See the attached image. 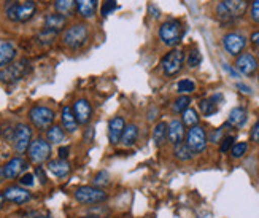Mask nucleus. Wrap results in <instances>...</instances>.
Instances as JSON below:
<instances>
[{"instance_id": "25", "label": "nucleus", "mask_w": 259, "mask_h": 218, "mask_svg": "<svg viewBox=\"0 0 259 218\" xmlns=\"http://www.w3.org/2000/svg\"><path fill=\"white\" fill-rule=\"evenodd\" d=\"M139 139V128L135 124H129L124 128V132H122L121 142L124 147H132Z\"/></svg>"}, {"instance_id": "46", "label": "nucleus", "mask_w": 259, "mask_h": 218, "mask_svg": "<svg viewBox=\"0 0 259 218\" xmlns=\"http://www.w3.org/2000/svg\"><path fill=\"white\" fill-rule=\"evenodd\" d=\"M93 134H94V129H93V128H88V129H86V134H84V140H86V142H91Z\"/></svg>"}, {"instance_id": "31", "label": "nucleus", "mask_w": 259, "mask_h": 218, "mask_svg": "<svg viewBox=\"0 0 259 218\" xmlns=\"http://www.w3.org/2000/svg\"><path fill=\"white\" fill-rule=\"evenodd\" d=\"M182 123L185 126H189V128H193V126H197V123H199L197 112L194 108H186L183 112V121Z\"/></svg>"}, {"instance_id": "34", "label": "nucleus", "mask_w": 259, "mask_h": 218, "mask_svg": "<svg viewBox=\"0 0 259 218\" xmlns=\"http://www.w3.org/2000/svg\"><path fill=\"white\" fill-rule=\"evenodd\" d=\"M108 183H110V174L107 170H100L99 174L94 177V185L97 188H104L108 185Z\"/></svg>"}, {"instance_id": "11", "label": "nucleus", "mask_w": 259, "mask_h": 218, "mask_svg": "<svg viewBox=\"0 0 259 218\" xmlns=\"http://www.w3.org/2000/svg\"><path fill=\"white\" fill-rule=\"evenodd\" d=\"M185 62V54L183 51L180 50H172L170 53H167L162 59V68H164V74L168 77H174L177 75L180 70H182Z\"/></svg>"}, {"instance_id": "4", "label": "nucleus", "mask_w": 259, "mask_h": 218, "mask_svg": "<svg viewBox=\"0 0 259 218\" xmlns=\"http://www.w3.org/2000/svg\"><path fill=\"white\" fill-rule=\"evenodd\" d=\"M183 35V27L177 19H168L159 29V39L162 40L167 47H175V45L182 40Z\"/></svg>"}, {"instance_id": "6", "label": "nucleus", "mask_w": 259, "mask_h": 218, "mask_svg": "<svg viewBox=\"0 0 259 218\" xmlns=\"http://www.w3.org/2000/svg\"><path fill=\"white\" fill-rule=\"evenodd\" d=\"M29 118L32 121V124L35 126L37 129L45 131V129H50L53 126L54 121V112L45 105H35L32 107L29 112Z\"/></svg>"}, {"instance_id": "49", "label": "nucleus", "mask_w": 259, "mask_h": 218, "mask_svg": "<svg viewBox=\"0 0 259 218\" xmlns=\"http://www.w3.org/2000/svg\"><path fill=\"white\" fill-rule=\"evenodd\" d=\"M5 180V175H4V167H0V183Z\"/></svg>"}, {"instance_id": "3", "label": "nucleus", "mask_w": 259, "mask_h": 218, "mask_svg": "<svg viewBox=\"0 0 259 218\" xmlns=\"http://www.w3.org/2000/svg\"><path fill=\"white\" fill-rule=\"evenodd\" d=\"M89 39V30L84 24H75L64 32L62 42L69 48H81Z\"/></svg>"}, {"instance_id": "48", "label": "nucleus", "mask_w": 259, "mask_h": 218, "mask_svg": "<svg viewBox=\"0 0 259 218\" xmlns=\"http://www.w3.org/2000/svg\"><path fill=\"white\" fill-rule=\"evenodd\" d=\"M223 67H224V70H228V72H229V74H231L234 78H237V77H239V75H237V72H234V70H232V68H231L228 64H223Z\"/></svg>"}, {"instance_id": "24", "label": "nucleus", "mask_w": 259, "mask_h": 218, "mask_svg": "<svg viewBox=\"0 0 259 218\" xmlns=\"http://www.w3.org/2000/svg\"><path fill=\"white\" fill-rule=\"evenodd\" d=\"M228 123L231 126H234V128H242V126L246 123V110L242 108V107H235L231 110L229 113V120Z\"/></svg>"}, {"instance_id": "32", "label": "nucleus", "mask_w": 259, "mask_h": 218, "mask_svg": "<svg viewBox=\"0 0 259 218\" xmlns=\"http://www.w3.org/2000/svg\"><path fill=\"white\" fill-rule=\"evenodd\" d=\"M177 89H178V93H180V94L186 96V94L194 93V91H196V85H194V82H191V80L186 78V80H182V82H178Z\"/></svg>"}, {"instance_id": "1", "label": "nucleus", "mask_w": 259, "mask_h": 218, "mask_svg": "<svg viewBox=\"0 0 259 218\" xmlns=\"http://www.w3.org/2000/svg\"><path fill=\"white\" fill-rule=\"evenodd\" d=\"M246 8H248L246 0H221L217 7V16L224 22H231L242 18Z\"/></svg>"}, {"instance_id": "42", "label": "nucleus", "mask_w": 259, "mask_h": 218, "mask_svg": "<svg viewBox=\"0 0 259 218\" xmlns=\"http://www.w3.org/2000/svg\"><path fill=\"white\" fill-rule=\"evenodd\" d=\"M69 153H70V148L69 147H61L59 148V158L61 159H67V158H69Z\"/></svg>"}, {"instance_id": "54", "label": "nucleus", "mask_w": 259, "mask_h": 218, "mask_svg": "<svg viewBox=\"0 0 259 218\" xmlns=\"http://www.w3.org/2000/svg\"><path fill=\"white\" fill-rule=\"evenodd\" d=\"M257 80H259V78H257Z\"/></svg>"}, {"instance_id": "17", "label": "nucleus", "mask_w": 259, "mask_h": 218, "mask_svg": "<svg viewBox=\"0 0 259 218\" xmlns=\"http://www.w3.org/2000/svg\"><path fill=\"white\" fill-rule=\"evenodd\" d=\"M167 139L172 142V145L183 143L185 139V124L180 120H172L167 124Z\"/></svg>"}, {"instance_id": "28", "label": "nucleus", "mask_w": 259, "mask_h": 218, "mask_svg": "<svg viewBox=\"0 0 259 218\" xmlns=\"http://www.w3.org/2000/svg\"><path fill=\"white\" fill-rule=\"evenodd\" d=\"M165 139H167V124L164 121H161L156 124V128L153 131V140L157 147H159L165 142Z\"/></svg>"}, {"instance_id": "20", "label": "nucleus", "mask_w": 259, "mask_h": 218, "mask_svg": "<svg viewBox=\"0 0 259 218\" xmlns=\"http://www.w3.org/2000/svg\"><path fill=\"white\" fill-rule=\"evenodd\" d=\"M48 170L54 177L64 178L70 172V164L67 163V159H53V161L48 163Z\"/></svg>"}, {"instance_id": "45", "label": "nucleus", "mask_w": 259, "mask_h": 218, "mask_svg": "<svg viewBox=\"0 0 259 218\" xmlns=\"http://www.w3.org/2000/svg\"><path fill=\"white\" fill-rule=\"evenodd\" d=\"M251 43L254 45V50L259 54V32H254L253 35H251Z\"/></svg>"}, {"instance_id": "44", "label": "nucleus", "mask_w": 259, "mask_h": 218, "mask_svg": "<svg viewBox=\"0 0 259 218\" xmlns=\"http://www.w3.org/2000/svg\"><path fill=\"white\" fill-rule=\"evenodd\" d=\"M148 11L151 13L153 18H159L161 16V10L157 8V7H154V5H148Z\"/></svg>"}, {"instance_id": "10", "label": "nucleus", "mask_w": 259, "mask_h": 218, "mask_svg": "<svg viewBox=\"0 0 259 218\" xmlns=\"http://www.w3.org/2000/svg\"><path fill=\"white\" fill-rule=\"evenodd\" d=\"M27 152H29V158H30L32 163L41 164V163L47 161V159H50L51 145L45 139H35L33 142H30V147H29Z\"/></svg>"}, {"instance_id": "18", "label": "nucleus", "mask_w": 259, "mask_h": 218, "mask_svg": "<svg viewBox=\"0 0 259 218\" xmlns=\"http://www.w3.org/2000/svg\"><path fill=\"white\" fill-rule=\"evenodd\" d=\"M126 128V121L122 120L121 117H115L111 118V121L108 123V139L111 145H116L121 142L122 132H124Z\"/></svg>"}, {"instance_id": "33", "label": "nucleus", "mask_w": 259, "mask_h": 218, "mask_svg": "<svg viewBox=\"0 0 259 218\" xmlns=\"http://www.w3.org/2000/svg\"><path fill=\"white\" fill-rule=\"evenodd\" d=\"M246 150H248V143H246V142H239V143L232 145L231 155H232V158L239 159V158H242L246 153Z\"/></svg>"}, {"instance_id": "12", "label": "nucleus", "mask_w": 259, "mask_h": 218, "mask_svg": "<svg viewBox=\"0 0 259 218\" xmlns=\"http://www.w3.org/2000/svg\"><path fill=\"white\" fill-rule=\"evenodd\" d=\"M223 45H224V50L229 54L239 56L246 47V39L240 35V33H228V35H224L223 39Z\"/></svg>"}, {"instance_id": "53", "label": "nucleus", "mask_w": 259, "mask_h": 218, "mask_svg": "<svg viewBox=\"0 0 259 218\" xmlns=\"http://www.w3.org/2000/svg\"><path fill=\"white\" fill-rule=\"evenodd\" d=\"M43 218H51V216H43Z\"/></svg>"}, {"instance_id": "51", "label": "nucleus", "mask_w": 259, "mask_h": 218, "mask_svg": "<svg viewBox=\"0 0 259 218\" xmlns=\"http://www.w3.org/2000/svg\"><path fill=\"white\" fill-rule=\"evenodd\" d=\"M83 218H100V216H83Z\"/></svg>"}, {"instance_id": "30", "label": "nucleus", "mask_w": 259, "mask_h": 218, "mask_svg": "<svg viewBox=\"0 0 259 218\" xmlns=\"http://www.w3.org/2000/svg\"><path fill=\"white\" fill-rule=\"evenodd\" d=\"M199 108H200V112H202V113L205 115V117H211L213 113H217V112H218V104H217V102L210 97V99L200 100Z\"/></svg>"}, {"instance_id": "40", "label": "nucleus", "mask_w": 259, "mask_h": 218, "mask_svg": "<svg viewBox=\"0 0 259 218\" xmlns=\"http://www.w3.org/2000/svg\"><path fill=\"white\" fill-rule=\"evenodd\" d=\"M251 19L254 22H259V0H254L251 4Z\"/></svg>"}, {"instance_id": "41", "label": "nucleus", "mask_w": 259, "mask_h": 218, "mask_svg": "<svg viewBox=\"0 0 259 218\" xmlns=\"http://www.w3.org/2000/svg\"><path fill=\"white\" fill-rule=\"evenodd\" d=\"M251 140L259 143V121L253 126V129H251Z\"/></svg>"}, {"instance_id": "8", "label": "nucleus", "mask_w": 259, "mask_h": 218, "mask_svg": "<svg viewBox=\"0 0 259 218\" xmlns=\"http://www.w3.org/2000/svg\"><path fill=\"white\" fill-rule=\"evenodd\" d=\"M186 145L193 153H202L207 148V132L200 126H193L186 135Z\"/></svg>"}, {"instance_id": "5", "label": "nucleus", "mask_w": 259, "mask_h": 218, "mask_svg": "<svg viewBox=\"0 0 259 218\" xmlns=\"http://www.w3.org/2000/svg\"><path fill=\"white\" fill-rule=\"evenodd\" d=\"M35 10L37 7L32 0H26V2H22V4H10L7 5V16L11 21L26 22L35 15Z\"/></svg>"}, {"instance_id": "27", "label": "nucleus", "mask_w": 259, "mask_h": 218, "mask_svg": "<svg viewBox=\"0 0 259 218\" xmlns=\"http://www.w3.org/2000/svg\"><path fill=\"white\" fill-rule=\"evenodd\" d=\"M47 139L50 143H61L65 139V132L61 126H51L47 132Z\"/></svg>"}, {"instance_id": "50", "label": "nucleus", "mask_w": 259, "mask_h": 218, "mask_svg": "<svg viewBox=\"0 0 259 218\" xmlns=\"http://www.w3.org/2000/svg\"><path fill=\"white\" fill-rule=\"evenodd\" d=\"M4 202H5V198H4V194H0V209H2Z\"/></svg>"}, {"instance_id": "19", "label": "nucleus", "mask_w": 259, "mask_h": 218, "mask_svg": "<svg viewBox=\"0 0 259 218\" xmlns=\"http://www.w3.org/2000/svg\"><path fill=\"white\" fill-rule=\"evenodd\" d=\"M16 57V48L10 42L0 40V67H7Z\"/></svg>"}, {"instance_id": "52", "label": "nucleus", "mask_w": 259, "mask_h": 218, "mask_svg": "<svg viewBox=\"0 0 259 218\" xmlns=\"http://www.w3.org/2000/svg\"><path fill=\"white\" fill-rule=\"evenodd\" d=\"M0 134H2V126H0Z\"/></svg>"}, {"instance_id": "7", "label": "nucleus", "mask_w": 259, "mask_h": 218, "mask_svg": "<svg viewBox=\"0 0 259 218\" xmlns=\"http://www.w3.org/2000/svg\"><path fill=\"white\" fill-rule=\"evenodd\" d=\"M107 198V193L97 187H80L75 191V199L80 204H100Z\"/></svg>"}, {"instance_id": "39", "label": "nucleus", "mask_w": 259, "mask_h": 218, "mask_svg": "<svg viewBox=\"0 0 259 218\" xmlns=\"http://www.w3.org/2000/svg\"><path fill=\"white\" fill-rule=\"evenodd\" d=\"M234 145V137H226V139L221 140V147H220V152L221 153H228L229 148H232Z\"/></svg>"}, {"instance_id": "43", "label": "nucleus", "mask_w": 259, "mask_h": 218, "mask_svg": "<svg viewBox=\"0 0 259 218\" xmlns=\"http://www.w3.org/2000/svg\"><path fill=\"white\" fill-rule=\"evenodd\" d=\"M35 175L40 178V181H41V183H47V180H48V178H47V175H45V170H43L41 167H37V169H35Z\"/></svg>"}, {"instance_id": "26", "label": "nucleus", "mask_w": 259, "mask_h": 218, "mask_svg": "<svg viewBox=\"0 0 259 218\" xmlns=\"http://www.w3.org/2000/svg\"><path fill=\"white\" fill-rule=\"evenodd\" d=\"M54 7L58 10V13L62 16H70L76 8L75 0H54Z\"/></svg>"}, {"instance_id": "29", "label": "nucleus", "mask_w": 259, "mask_h": 218, "mask_svg": "<svg viewBox=\"0 0 259 218\" xmlns=\"http://www.w3.org/2000/svg\"><path fill=\"white\" fill-rule=\"evenodd\" d=\"M174 155L177 159H180V161H189L194 153L189 150V147L186 143H178V145H175Z\"/></svg>"}, {"instance_id": "38", "label": "nucleus", "mask_w": 259, "mask_h": 218, "mask_svg": "<svg viewBox=\"0 0 259 218\" xmlns=\"http://www.w3.org/2000/svg\"><path fill=\"white\" fill-rule=\"evenodd\" d=\"M19 183H21L22 187H33V183H35V175H33V174H24V175H21Z\"/></svg>"}, {"instance_id": "14", "label": "nucleus", "mask_w": 259, "mask_h": 218, "mask_svg": "<svg viewBox=\"0 0 259 218\" xmlns=\"http://www.w3.org/2000/svg\"><path fill=\"white\" fill-rule=\"evenodd\" d=\"M73 115L78 124H88L93 117V107L86 99H80V100H76L73 105Z\"/></svg>"}, {"instance_id": "15", "label": "nucleus", "mask_w": 259, "mask_h": 218, "mask_svg": "<svg viewBox=\"0 0 259 218\" xmlns=\"http://www.w3.org/2000/svg\"><path fill=\"white\" fill-rule=\"evenodd\" d=\"M26 169H27V163L21 156H18V158L10 159V161L4 166V175H5V178L11 180V178L19 177Z\"/></svg>"}, {"instance_id": "16", "label": "nucleus", "mask_w": 259, "mask_h": 218, "mask_svg": "<svg viewBox=\"0 0 259 218\" xmlns=\"http://www.w3.org/2000/svg\"><path fill=\"white\" fill-rule=\"evenodd\" d=\"M4 198L5 201H10V202H13V204H26L32 199L30 196V193L24 188H21V187H10L5 190L4 193Z\"/></svg>"}, {"instance_id": "35", "label": "nucleus", "mask_w": 259, "mask_h": 218, "mask_svg": "<svg viewBox=\"0 0 259 218\" xmlns=\"http://www.w3.org/2000/svg\"><path fill=\"white\" fill-rule=\"evenodd\" d=\"M189 104H191V99L188 96H182V97H178L175 100V104H174V112L177 113H183L186 108H189Z\"/></svg>"}, {"instance_id": "47", "label": "nucleus", "mask_w": 259, "mask_h": 218, "mask_svg": "<svg viewBox=\"0 0 259 218\" xmlns=\"http://www.w3.org/2000/svg\"><path fill=\"white\" fill-rule=\"evenodd\" d=\"M237 88L242 91V93H245V94H250L251 93V88H248L246 85H242V83H237Z\"/></svg>"}, {"instance_id": "2", "label": "nucleus", "mask_w": 259, "mask_h": 218, "mask_svg": "<svg viewBox=\"0 0 259 218\" xmlns=\"http://www.w3.org/2000/svg\"><path fill=\"white\" fill-rule=\"evenodd\" d=\"M30 72V64L27 59H21L15 64H10L0 70V82L2 83H16Z\"/></svg>"}, {"instance_id": "21", "label": "nucleus", "mask_w": 259, "mask_h": 218, "mask_svg": "<svg viewBox=\"0 0 259 218\" xmlns=\"http://www.w3.org/2000/svg\"><path fill=\"white\" fill-rule=\"evenodd\" d=\"M65 16L59 15V13H53V15H48L47 19H45V30H50V32H54L58 33L59 30H62L65 27Z\"/></svg>"}, {"instance_id": "9", "label": "nucleus", "mask_w": 259, "mask_h": 218, "mask_svg": "<svg viewBox=\"0 0 259 218\" xmlns=\"http://www.w3.org/2000/svg\"><path fill=\"white\" fill-rule=\"evenodd\" d=\"M32 139V129L27 124H18L15 131H13V145L15 150L19 155H24L29 147H30V140Z\"/></svg>"}, {"instance_id": "37", "label": "nucleus", "mask_w": 259, "mask_h": 218, "mask_svg": "<svg viewBox=\"0 0 259 218\" xmlns=\"http://www.w3.org/2000/svg\"><path fill=\"white\" fill-rule=\"evenodd\" d=\"M115 10H116V0H105L100 13H102V16H108L113 13Z\"/></svg>"}, {"instance_id": "36", "label": "nucleus", "mask_w": 259, "mask_h": 218, "mask_svg": "<svg viewBox=\"0 0 259 218\" xmlns=\"http://www.w3.org/2000/svg\"><path fill=\"white\" fill-rule=\"evenodd\" d=\"M200 62H202V56H200V53H199L197 50H193V51L189 53V56H188V65H189L191 68H196V67L200 65Z\"/></svg>"}, {"instance_id": "22", "label": "nucleus", "mask_w": 259, "mask_h": 218, "mask_svg": "<svg viewBox=\"0 0 259 218\" xmlns=\"http://www.w3.org/2000/svg\"><path fill=\"white\" fill-rule=\"evenodd\" d=\"M61 118H62V126H64V129L65 131H69V132H75L78 129V121L75 118V115H73V110L72 107L69 105H65L62 108V115H61Z\"/></svg>"}, {"instance_id": "23", "label": "nucleus", "mask_w": 259, "mask_h": 218, "mask_svg": "<svg viewBox=\"0 0 259 218\" xmlns=\"http://www.w3.org/2000/svg\"><path fill=\"white\" fill-rule=\"evenodd\" d=\"M76 8L83 18H93L97 10V0H75Z\"/></svg>"}, {"instance_id": "13", "label": "nucleus", "mask_w": 259, "mask_h": 218, "mask_svg": "<svg viewBox=\"0 0 259 218\" xmlns=\"http://www.w3.org/2000/svg\"><path fill=\"white\" fill-rule=\"evenodd\" d=\"M257 67H259V64H257V59L253 56V54H250V53H243V54H240L239 57H237V61H235V68L240 72V74H243V75H246V77H250V75H253L256 70H257Z\"/></svg>"}]
</instances>
